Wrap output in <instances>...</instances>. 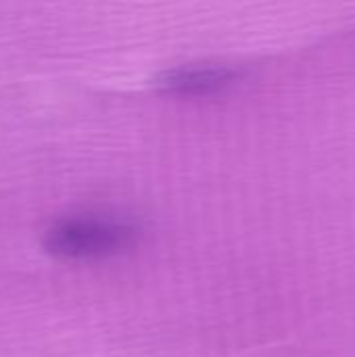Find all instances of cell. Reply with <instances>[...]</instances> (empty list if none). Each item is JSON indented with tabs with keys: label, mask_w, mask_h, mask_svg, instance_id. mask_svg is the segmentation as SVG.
I'll list each match as a JSON object with an SVG mask.
<instances>
[{
	"label": "cell",
	"mask_w": 355,
	"mask_h": 357,
	"mask_svg": "<svg viewBox=\"0 0 355 357\" xmlns=\"http://www.w3.org/2000/svg\"><path fill=\"white\" fill-rule=\"evenodd\" d=\"M140 241L134 220L113 213H73L59 218L44 236L50 255L65 261H100L128 253Z\"/></svg>",
	"instance_id": "cell-1"
},
{
	"label": "cell",
	"mask_w": 355,
	"mask_h": 357,
	"mask_svg": "<svg viewBox=\"0 0 355 357\" xmlns=\"http://www.w3.org/2000/svg\"><path fill=\"white\" fill-rule=\"evenodd\" d=\"M241 79V71L228 65H182L155 77L159 94L174 98H207L226 92Z\"/></svg>",
	"instance_id": "cell-2"
}]
</instances>
